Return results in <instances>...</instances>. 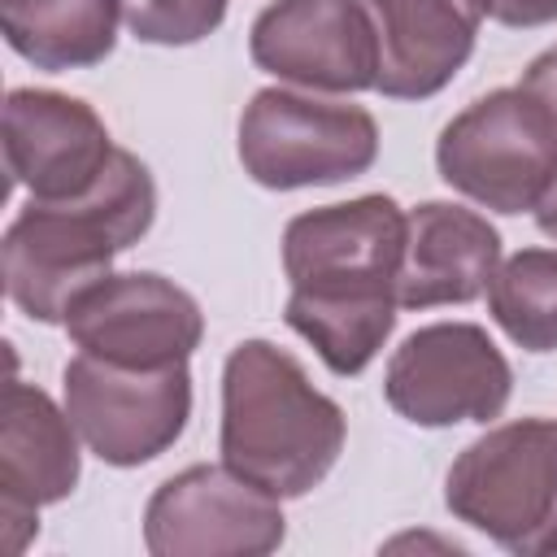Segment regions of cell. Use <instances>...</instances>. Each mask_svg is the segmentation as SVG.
Masks as SVG:
<instances>
[{
	"label": "cell",
	"mask_w": 557,
	"mask_h": 557,
	"mask_svg": "<svg viewBox=\"0 0 557 557\" xmlns=\"http://www.w3.org/2000/svg\"><path fill=\"white\" fill-rule=\"evenodd\" d=\"M122 22L139 44L187 48L209 39L226 22L231 0H117Z\"/></svg>",
	"instance_id": "ac0fdd59"
},
{
	"label": "cell",
	"mask_w": 557,
	"mask_h": 557,
	"mask_svg": "<svg viewBox=\"0 0 557 557\" xmlns=\"http://www.w3.org/2000/svg\"><path fill=\"white\" fill-rule=\"evenodd\" d=\"M496 270L500 235L483 213L453 200H422L409 209L405 261L396 283L400 309L470 305L487 292Z\"/></svg>",
	"instance_id": "9a60e30c"
},
{
	"label": "cell",
	"mask_w": 557,
	"mask_h": 557,
	"mask_svg": "<svg viewBox=\"0 0 557 557\" xmlns=\"http://www.w3.org/2000/svg\"><path fill=\"white\" fill-rule=\"evenodd\" d=\"M487 17L509 30H531L557 22V0H487Z\"/></svg>",
	"instance_id": "ffe728a7"
},
{
	"label": "cell",
	"mask_w": 557,
	"mask_h": 557,
	"mask_svg": "<svg viewBox=\"0 0 557 557\" xmlns=\"http://www.w3.org/2000/svg\"><path fill=\"white\" fill-rule=\"evenodd\" d=\"M492 322L527 352H557V248H522L487 283Z\"/></svg>",
	"instance_id": "e0dca14e"
},
{
	"label": "cell",
	"mask_w": 557,
	"mask_h": 557,
	"mask_svg": "<svg viewBox=\"0 0 557 557\" xmlns=\"http://www.w3.org/2000/svg\"><path fill=\"white\" fill-rule=\"evenodd\" d=\"M117 144L100 113L65 91L13 87L4 100V170L35 200H74L100 183Z\"/></svg>",
	"instance_id": "4fadbf2b"
},
{
	"label": "cell",
	"mask_w": 557,
	"mask_h": 557,
	"mask_svg": "<svg viewBox=\"0 0 557 557\" xmlns=\"http://www.w3.org/2000/svg\"><path fill=\"white\" fill-rule=\"evenodd\" d=\"M83 435L44 387L9 379L0 409V522L9 553L39 535V509L65 500L83 474Z\"/></svg>",
	"instance_id": "7c38bea8"
},
{
	"label": "cell",
	"mask_w": 557,
	"mask_h": 557,
	"mask_svg": "<svg viewBox=\"0 0 557 557\" xmlns=\"http://www.w3.org/2000/svg\"><path fill=\"white\" fill-rule=\"evenodd\" d=\"M287 540L278 496L222 466L170 474L144 505V548L152 557H265Z\"/></svg>",
	"instance_id": "9c48e42d"
},
{
	"label": "cell",
	"mask_w": 557,
	"mask_h": 557,
	"mask_svg": "<svg viewBox=\"0 0 557 557\" xmlns=\"http://www.w3.org/2000/svg\"><path fill=\"white\" fill-rule=\"evenodd\" d=\"M457 522L518 557L557 553V418H513L470 440L444 479Z\"/></svg>",
	"instance_id": "277c9868"
},
{
	"label": "cell",
	"mask_w": 557,
	"mask_h": 557,
	"mask_svg": "<svg viewBox=\"0 0 557 557\" xmlns=\"http://www.w3.org/2000/svg\"><path fill=\"white\" fill-rule=\"evenodd\" d=\"M379 161V122L348 100L261 87L239 113V165L257 187L300 191L366 174Z\"/></svg>",
	"instance_id": "5b68a950"
},
{
	"label": "cell",
	"mask_w": 557,
	"mask_h": 557,
	"mask_svg": "<svg viewBox=\"0 0 557 557\" xmlns=\"http://www.w3.org/2000/svg\"><path fill=\"white\" fill-rule=\"evenodd\" d=\"M379 35V83L387 100H426L470 61L487 0H366Z\"/></svg>",
	"instance_id": "5bb4252c"
},
{
	"label": "cell",
	"mask_w": 557,
	"mask_h": 557,
	"mask_svg": "<svg viewBox=\"0 0 557 557\" xmlns=\"http://www.w3.org/2000/svg\"><path fill=\"white\" fill-rule=\"evenodd\" d=\"M544 113H548V122H553V131H557V48H544L527 70H522V83H518Z\"/></svg>",
	"instance_id": "d6986e66"
},
{
	"label": "cell",
	"mask_w": 557,
	"mask_h": 557,
	"mask_svg": "<svg viewBox=\"0 0 557 557\" xmlns=\"http://www.w3.org/2000/svg\"><path fill=\"white\" fill-rule=\"evenodd\" d=\"M157 218L148 165L117 148L100 183L74 200H26L0 239L9 300L44 326H61L70 305L113 274V257L139 244Z\"/></svg>",
	"instance_id": "7a4b0ae2"
},
{
	"label": "cell",
	"mask_w": 557,
	"mask_h": 557,
	"mask_svg": "<svg viewBox=\"0 0 557 557\" xmlns=\"http://www.w3.org/2000/svg\"><path fill=\"white\" fill-rule=\"evenodd\" d=\"M409 213L383 196L318 205L283 226V322L339 379L361 374L396 331Z\"/></svg>",
	"instance_id": "6da1fadb"
},
{
	"label": "cell",
	"mask_w": 557,
	"mask_h": 557,
	"mask_svg": "<svg viewBox=\"0 0 557 557\" xmlns=\"http://www.w3.org/2000/svg\"><path fill=\"white\" fill-rule=\"evenodd\" d=\"M344 409L270 339H239L222 366V461L278 500L309 496L339 461Z\"/></svg>",
	"instance_id": "3957f363"
},
{
	"label": "cell",
	"mask_w": 557,
	"mask_h": 557,
	"mask_svg": "<svg viewBox=\"0 0 557 557\" xmlns=\"http://www.w3.org/2000/svg\"><path fill=\"white\" fill-rule=\"evenodd\" d=\"M61 326L78 352L117 366H174L205 339L196 296L152 270L104 274L70 305Z\"/></svg>",
	"instance_id": "8fae6325"
},
{
	"label": "cell",
	"mask_w": 557,
	"mask_h": 557,
	"mask_svg": "<svg viewBox=\"0 0 557 557\" xmlns=\"http://www.w3.org/2000/svg\"><path fill=\"white\" fill-rule=\"evenodd\" d=\"M117 0H0L4 44L35 70H91L117 48Z\"/></svg>",
	"instance_id": "2e32d148"
},
{
	"label": "cell",
	"mask_w": 557,
	"mask_h": 557,
	"mask_svg": "<svg viewBox=\"0 0 557 557\" xmlns=\"http://www.w3.org/2000/svg\"><path fill=\"white\" fill-rule=\"evenodd\" d=\"M531 218H535V226L548 235V239H557V174H553V183H548V191L540 196V205L531 209Z\"/></svg>",
	"instance_id": "44dd1931"
},
{
	"label": "cell",
	"mask_w": 557,
	"mask_h": 557,
	"mask_svg": "<svg viewBox=\"0 0 557 557\" xmlns=\"http://www.w3.org/2000/svg\"><path fill=\"white\" fill-rule=\"evenodd\" d=\"M513 370L479 322H431L400 339L383 370V400L413 426L496 422Z\"/></svg>",
	"instance_id": "ba28073f"
},
{
	"label": "cell",
	"mask_w": 557,
	"mask_h": 557,
	"mask_svg": "<svg viewBox=\"0 0 557 557\" xmlns=\"http://www.w3.org/2000/svg\"><path fill=\"white\" fill-rule=\"evenodd\" d=\"M65 413L83 448L104 466L131 470L178 444L191 418V370L174 366H117L78 352L61 370Z\"/></svg>",
	"instance_id": "52a82bcc"
},
{
	"label": "cell",
	"mask_w": 557,
	"mask_h": 557,
	"mask_svg": "<svg viewBox=\"0 0 557 557\" xmlns=\"http://www.w3.org/2000/svg\"><path fill=\"white\" fill-rule=\"evenodd\" d=\"M248 57L270 78L357 96L379 83V35L366 0H274L248 30Z\"/></svg>",
	"instance_id": "30bf717a"
},
{
	"label": "cell",
	"mask_w": 557,
	"mask_h": 557,
	"mask_svg": "<svg viewBox=\"0 0 557 557\" xmlns=\"http://www.w3.org/2000/svg\"><path fill=\"white\" fill-rule=\"evenodd\" d=\"M435 170L492 213H531L557 174V131L522 87H496L440 131Z\"/></svg>",
	"instance_id": "8992f818"
}]
</instances>
